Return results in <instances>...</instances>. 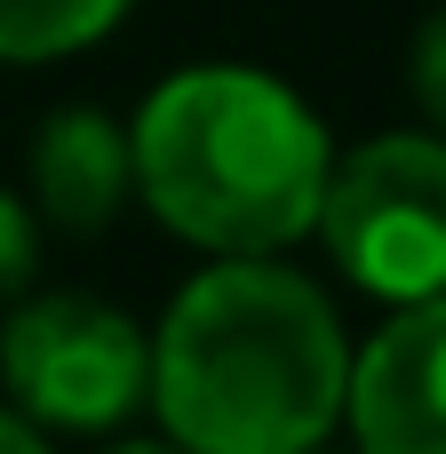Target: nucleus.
<instances>
[{"label": "nucleus", "mask_w": 446, "mask_h": 454, "mask_svg": "<svg viewBox=\"0 0 446 454\" xmlns=\"http://www.w3.org/2000/svg\"><path fill=\"white\" fill-rule=\"evenodd\" d=\"M343 383L335 303L271 255H223L152 335V407L192 454H311L343 415Z\"/></svg>", "instance_id": "f257e3e1"}, {"label": "nucleus", "mask_w": 446, "mask_h": 454, "mask_svg": "<svg viewBox=\"0 0 446 454\" xmlns=\"http://www.w3.org/2000/svg\"><path fill=\"white\" fill-rule=\"evenodd\" d=\"M144 207L215 255H279L319 223L335 144L319 112L255 64H192L128 128Z\"/></svg>", "instance_id": "f03ea898"}, {"label": "nucleus", "mask_w": 446, "mask_h": 454, "mask_svg": "<svg viewBox=\"0 0 446 454\" xmlns=\"http://www.w3.org/2000/svg\"><path fill=\"white\" fill-rule=\"evenodd\" d=\"M311 231L383 303L446 295V136H375L335 160Z\"/></svg>", "instance_id": "7ed1b4c3"}, {"label": "nucleus", "mask_w": 446, "mask_h": 454, "mask_svg": "<svg viewBox=\"0 0 446 454\" xmlns=\"http://www.w3.org/2000/svg\"><path fill=\"white\" fill-rule=\"evenodd\" d=\"M0 383L40 431H112L152 399V343L96 295H40L0 327Z\"/></svg>", "instance_id": "20e7f679"}, {"label": "nucleus", "mask_w": 446, "mask_h": 454, "mask_svg": "<svg viewBox=\"0 0 446 454\" xmlns=\"http://www.w3.org/2000/svg\"><path fill=\"white\" fill-rule=\"evenodd\" d=\"M343 415L359 454H446V295L399 303V319L351 359Z\"/></svg>", "instance_id": "39448f33"}, {"label": "nucleus", "mask_w": 446, "mask_h": 454, "mask_svg": "<svg viewBox=\"0 0 446 454\" xmlns=\"http://www.w3.org/2000/svg\"><path fill=\"white\" fill-rule=\"evenodd\" d=\"M32 184H40V207L64 223V231H104L112 207L128 200L136 184V160H128V136L104 120V112H56L32 144Z\"/></svg>", "instance_id": "423d86ee"}, {"label": "nucleus", "mask_w": 446, "mask_h": 454, "mask_svg": "<svg viewBox=\"0 0 446 454\" xmlns=\"http://www.w3.org/2000/svg\"><path fill=\"white\" fill-rule=\"evenodd\" d=\"M136 0H0V64H48L104 40Z\"/></svg>", "instance_id": "0eeeda50"}, {"label": "nucleus", "mask_w": 446, "mask_h": 454, "mask_svg": "<svg viewBox=\"0 0 446 454\" xmlns=\"http://www.w3.org/2000/svg\"><path fill=\"white\" fill-rule=\"evenodd\" d=\"M407 80H415V104H423V120L446 136V8H439V16H423V32H415V56H407Z\"/></svg>", "instance_id": "6e6552de"}, {"label": "nucleus", "mask_w": 446, "mask_h": 454, "mask_svg": "<svg viewBox=\"0 0 446 454\" xmlns=\"http://www.w3.org/2000/svg\"><path fill=\"white\" fill-rule=\"evenodd\" d=\"M32 271H40V231H32V215L0 192V303H16V295L32 287Z\"/></svg>", "instance_id": "1a4fd4ad"}, {"label": "nucleus", "mask_w": 446, "mask_h": 454, "mask_svg": "<svg viewBox=\"0 0 446 454\" xmlns=\"http://www.w3.org/2000/svg\"><path fill=\"white\" fill-rule=\"evenodd\" d=\"M0 454H48L40 423H32V415H0Z\"/></svg>", "instance_id": "9d476101"}, {"label": "nucleus", "mask_w": 446, "mask_h": 454, "mask_svg": "<svg viewBox=\"0 0 446 454\" xmlns=\"http://www.w3.org/2000/svg\"><path fill=\"white\" fill-rule=\"evenodd\" d=\"M112 454H192V447H112Z\"/></svg>", "instance_id": "9b49d317"}, {"label": "nucleus", "mask_w": 446, "mask_h": 454, "mask_svg": "<svg viewBox=\"0 0 446 454\" xmlns=\"http://www.w3.org/2000/svg\"><path fill=\"white\" fill-rule=\"evenodd\" d=\"M311 454H319V447H311Z\"/></svg>", "instance_id": "f8f14e48"}]
</instances>
